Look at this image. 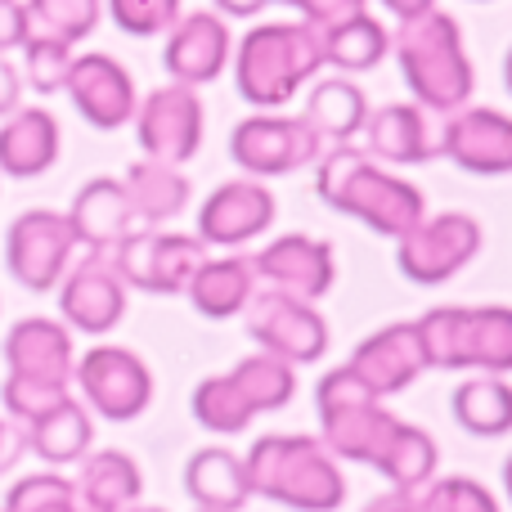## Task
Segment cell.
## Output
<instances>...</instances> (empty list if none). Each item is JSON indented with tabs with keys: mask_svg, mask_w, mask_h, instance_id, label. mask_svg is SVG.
Here are the masks:
<instances>
[{
	"mask_svg": "<svg viewBox=\"0 0 512 512\" xmlns=\"http://www.w3.org/2000/svg\"><path fill=\"white\" fill-rule=\"evenodd\" d=\"M315 194L333 212L360 221L364 230L382 234V239H400L427 216V198L414 180L396 176L391 167L373 162L360 144H342L328 149L315 162Z\"/></svg>",
	"mask_w": 512,
	"mask_h": 512,
	"instance_id": "cell-1",
	"label": "cell"
},
{
	"mask_svg": "<svg viewBox=\"0 0 512 512\" xmlns=\"http://www.w3.org/2000/svg\"><path fill=\"white\" fill-rule=\"evenodd\" d=\"M234 59V90L252 113H283L324 68V41L310 23H256Z\"/></svg>",
	"mask_w": 512,
	"mask_h": 512,
	"instance_id": "cell-2",
	"label": "cell"
},
{
	"mask_svg": "<svg viewBox=\"0 0 512 512\" xmlns=\"http://www.w3.org/2000/svg\"><path fill=\"white\" fill-rule=\"evenodd\" d=\"M391 54H396L400 77H405L418 108L450 117L454 108L472 104L477 72H472L459 23L445 9H427L418 18H405L391 32Z\"/></svg>",
	"mask_w": 512,
	"mask_h": 512,
	"instance_id": "cell-3",
	"label": "cell"
},
{
	"mask_svg": "<svg viewBox=\"0 0 512 512\" xmlns=\"http://www.w3.org/2000/svg\"><path fill=\"white\" fill-rule=\"evenodd\" d=\"M243 463H248L252 495L270 499V504H283L292 512H337L346 504L342 463L324 450L319 436H261L243 454Z\"/></svg>",
	"mask_w": 512,
	"mask_h": 512,
	"instance_id": "cell-4",
	"label": "cell"
},
{
	"mask_svg": "<svg viewBox=\"0 0 512 512\" xmlns=\"http://www.w3.org/2000/svg\"><path fill=\"white\" fill-rule=\"evenodd\" d=\"M414 328L427 369L512 373V306H436Z\"/></svg>",
	"mask_w": 512,
	"mask_h": 512,
	"instance_id": "cell-5",
	"label": "cell"
},
{
	"mask_svg": "<svg viewBox=\"0 0 512 512\" xmlns=\"http://www.w3.org/2000/svg\"><path fill=\"white\" fill-rule=\"evenodd\" d=\"M315 414H319V441L333 459L346 463H378L387 450L400 418L382 409V400L355 378L351 369H328L315 387Z\"/></svg>",
	"mask_w": 512,
	"mask_h": 512,
	"instance_id": "cell-6",
	"label": "cell"
},
{
	"mask_svg": "<svg viewBox=\"0 0 512 512\" xmlns=\"http://www.w3.org/2000/svg\"><path fill=\"white\" fill-rule=\"evenodd\" d=\"M481 248H486V230L477 216L436 212L396 239V265L409 283L436 288V283H450L459 270H468Z\"/></svg>",
	"mask_w": 512,
	"mask_h": 512,
	"instance_id": "cell-7",
	"label": "cell"
},
{
	"mask_svg": "<svg viewBox=\"0 0 512 512\" xmlns=\"http://www.w3.org/2000/svg\"><path fill=\"white\" fill-rule=\"evenodd\" d=\"M230 158L248 180H274L315 167L324 144L301 113H252L230 131Z\"/></svg>",
	"mask_w": 512,
	"mask_h": 512,
	"instance_id": "cell-8",
	"label": "cell"
},
{
	"mask_svg": "<svg viewBox=\"0 0 512 512\" xmlns=\"http://www.w3.org/2000/svg\"><path fill=\"white\" fill-rule=\"evenodd\" d=\"M72 382L81 391V405L108 423H131L153 405V373L131 346H90L77 355Z\"/></svg>",
	"mask_w": 512,
	"mask_h": 512,
	"instance_id": "cell-9",
	"label": "cell"
},
{
	"mask_svg": "<svg viewBox=\"0 0 512 512\" xmlns=\"http://www.w3.org/2000/svg\"><path fill=\"white\" fill-rule=\"evenodd\" d=\"M243 319H248V337L261 346L265 355L283 364H315L324 360L328 351V324L315 310V301H301L292 292L279 288H261L252 292V301L243 306Z\"/></svg>",
	"mask_w": 512,
	"mask_h": 512,
	"instance_id": "cell-10",
	"label": "cell"
},
{
	"mask_svg": "<svg viewBox=\"0 0 512 512\" xmlns=\"http://www.w3.org/2000/svg\"><path fill=\"white\" fill-rule=\"evenodd\" d=\"M108 256H113L126 288L176 297V292H185V283L194 279L198 265L207 261V243L198 239V234L149 230V225H140V230L126 234Z\"/></svg>",
	"mask_w": 512,
	"mask_h": 512,
	"instance_id": "cell-11",
	"label": "cell"
},
{
	"mask_svg": "<svg viewBox=\"0 0 512 512\" xmlns=\"http://www.w3.org/2000/svg\"><path fill=\"white\" fill-rule=\"evenodd\" d=\"M135 140H140L144 158L167 162V167H185L203 149V99L194 86H158L135 104Z\"/></svg>",
	"mask_w": 512,
	"mask_h": 512,
	"instance_id": "cell-12",
	"label": "cell"
},
{
	"mask_svg": "<svg viewBox=\"0 0 512 512\" xmlns=\"http://www.w3.org/2000/svg\"><path fill=\"white\" fill-rule=\"evenodd\" d=\"M72 252H77V239H72L68 216L50 212V207H32V212L14 216L5 234V270L27 292L59 288V279L72 265Z\"/></svg>",
	"mask_w": 512,
	"mask_h": 512,
	"instance_id": "cell-13",
	"label": "cell"
},
{
	"mask_svg": "<svg viewBox=\"0 0 512 512\" xmlns=\"http://www.w3.org/2000/svg\"><path fill=\"white\" fill-rule=\"evenodd\" d=\"M126 283L117 274L108 252H86L77 265H68V274L59 279V315L68 328L90 337H104L122 324L126 315Z\"/></svg>",
	"mask_w": 512,
	"mask_h": 512,
	"instance_id": "cell-14",
	"label": "cell"
},
{
	"mask_svg": "<svg viewBox=\"0 0 512 512\" xmlns=\"http://www.w3.org/2000/svg\"><path fill=\"white\" fill-rule=\"evenodd\" d=\"M441 158L468 176H512V117L490 104H463L441 126Z\"/></svg>",
	"mask_w": 512,
	"mask_h": 512,
	"instance_id": "cell-15",
	"label": "cell"
},
{
	"mask_svg": "<svg viewBox=\"0 0 512 512\" xmlns=\"http://www.w3.org/2000/svg\"><path fill=\"white\" fill-rule=\"evenodd\" d=\"M274 216H279V203L265 180H225L198 207V239L207 248H243L270 230Z\"/></svg>",
	"mask_w": 512,
	"mask_h": 512,
	"instance_id": "cell-16",
	"label": "cell"
},
{
	"mask_svg": "<svg viewBox=\"0 0 512 512\" xmlns=\"http://www.w3.org/2000/svg\"><path fill=\"white\" fill-rule=\"evenodd\" d=\"M230 54H234L230 23L216 9H194V14H180L176 27L167 32L162 68H167L171 81L198 90L230 68Z\"/></svg>",
	"mask_w": 512,
	"mask_h": 512,
	"instance_id": "cell-17",
	"label": "cell"
},
{
	"mask_svg": "<svg viewBox=\"0 0 512 512\" xmlns=\"http://www.w3.org/2000/svg\"><path fill=\"white\" fill-rule=\"evenodd\" d=\"M256 279L265 288L292 292L301 301H319L337 283V256L328 239H310V234H279L261 252L252 256Z\"/></svg>",
	"mask_w": 512,
	"mask_h": 512,
	"instance_id": "cell-18",
	"label": "cell"
},
{
	"mask_svg": "<svg viewBox=\"0 0 512 512\" xmlns=\"http://www.w3.org/2000/svg\"><path fill=\"white\" fill-rule=\"evenodd\" d=\"M68 99L81 117H86L95 131H122L126 122L135 117V77L113 59V54H77L72 59V72H68Z\"/></svg>",
	"mask_w": 512,
	"mask_h": 512,
	"instance_id": "cell-19",
	"label": "cell"
},
{
	"mask_svg": "<svg viewBox=\"0 0 512 512\" xmlns=\"http://www.w3.org/2000/svg\"><path fill=\"white\" fill-rule=\"evenodd\" d=\"M5 369L9 378L45 382V387H72L77 351H72V328L63 319L27 315L5 333Z\"/></svg>",
	"mask_w": 512,
	"mask_h": 512,
	"instance_id": "cell-20",
	"label": "cell"
},
{
	"mask_svg": "<svg viewBox=\"0 0 512 512\" xmlns=\"http://www.w3.org/2000/svg\"><path fill=\"white\" fill-rule=\"evenodd\" d=\"M360 149L382 167H423L441 158V131H432L427 108L418 104H378L360 126Z\"/></svg>",
	"mask_w": 512,
	"mask_h": 512,
	"instance_id": "cell-21",
	"label": "cell"
},
{
	"mask_svg": "<svg viewBox=\"0 0 512 512\" xmlns=\"http://www.w3.org/2000/svg\"><path fill=\"white\" fill-rule=\"evenodd\" d=\"M346 369H351L378 400L400 396L405 387H414V382L427 373L414 319H409V324H387V328H378V333H369L360 346H355L351 360H346Z\"/></svg>",
	"mask_w": 512,
	"mask_h": 512,
	"instance_id": "cell-22",
	"label": "cell"
},
{
	"mask_svg": "<svg viewBox=\"0 0 512 512\" xmlns=\"http://www.w3.org/2000/svg\"><path fill=\"white\" fill-rule=\"evenodd\" d=\"M63 216H68V225H72L77 248H86V252H113L126 234L140 230L135 207H131V198H126V185L117 176L86 180Z\"/></svg>",
	"mask_w": 512,
	"mask_h": 512,
	"instance_id": "cell-23",
	"label": "cell"
},
{
	"mask_svg": "<svg viewBox=\"0 0 512 512\" xmlns=\"http://www.w3.org/2000/svg\"><path fill=\"white\" fill-rule=\"evenodd\" d=\"M59 122L50 108L27 104L0 122V176L14 180H36L59 162Z\"/></svg>",
	"mask_w": 512,
	"mask_h": 512,
	"instance_id": "cell-24",
	"label": "cell"
},
{
	"mask_svg": "<svg viewBox=\"0 0 512 512\" xmlns=\"http://www.w3.org/2000/svg\"><path fill=\"white\" fill-rule=\"evenodd\" d=\"M185 490L198 512H239L252 499L248 463H243V454L225 450V445L194 450L185 463Z\"/></svg>",
	"mask_w": 512,
	"mask_h": 512,
	"instance_id": "cell-25",
	"label": "cell"
},
{
	"mask_svg": "<svg viewBox=\"0 0 512 512\" xmlns=\"http://www.w3.org/2000/svg\"><path fill=\"white\" fill-rule=\"evenodd\" d=\"M72 490L86 512H131L144 495V477L126 450H90L81 459Z\"/></svg>",
	"mask_w": 512,
	"mask_h": 512,
	"instance_id": "cell-26",
	"label": "cell"
},
{
	"mask_svg": "<svg viewBox=\"0 0 512 512\" xmlns=\"http://www.w3.org/2000/svg\"><path fill=\"white\" fill-rule=\"evenodd\" d=\"M256 292V270L252 256H207L203 265L194 270V279L185 283L189 306L198 310L203 319H234L243 315V306L252 301Z\"/></svg>",
	"mask_w": 512,
	"mask_h": 512,
	"instance_id": "cell-27",
	"label": "cell"
},
{
	"mask_svg": "<svg viewBox=\"0 0 512 512\" xmlns=\"http://www.w3.org/2000/svg\"><path fill=\"white\" fill-rule=\"evenodd\" d=\"M23 441L41 463L68 468V463L86 459L90 445H95V418H90V409L81 405L77 396H68V400H59L50 414L32 418V423L23 427Z\"/></svg>",
	"mask_w": 512,
	"mask_h": 512,
	"instance_id": "cell-28",
	"label": "cell"
},
{
	"mask_svg": "<svg viewBox=\"0 0 512 512\" xmlns=\"http://www.w3.org/2000/svg\"><path fill=\"white\" fill-rule=\"evenodd\" d=\"M301 117H306V126L319 135V144L342 149V144L360 140V126H364V117H369V99H364V90L355 86V81L324 77L310 86Z\"/></svg>",
	"mask_w": 512,
	"mask_h": 512,
	"instance_id": "cell-29",
	"label": "cell"
},
{
	"mask_svg": "<svg viewBox=\"0 0 512 512\" xmlns=\"http://www.w3.org/2000/svg\"><path fill=\"white\" fill-rule=\"evenodd\" d=\"M126 198L135 207V221L158 230L162 221L180 216L189 207V180L180 167H167V162H153V158H140L126 167Z\"/></svg>",
	"mask_w": 512,
	"mask_h": 512,
	"instance_id": "cell-30",
	"label": "cell"
},
{
	"mask_svg": "<svg viewBox=\"0 0 512 512\" xmlns=\"http://www.w3.org/2000/svg\"><path fill=\"white\" fill-rule=\"evenodd\" d=\"M450 414L463 432L472 436H508L512 432V382L495 373H477V378L459 382L450 396Z\"/></svg>",
	"mask_w": 512,
	"mask_h": 512,
	"instance_id": "cell-31",
	"label": "cell"
},
{
	"mask_svg": "<svg viewBox=\"0 0 512 512\" xmlns=\"http://www.w3.org/2000/svg\"><path fill=\"white\" fill-rule=\"evenodd\" d=\"M319 41H324V68H337L342 77L346 72L378 68V63L391 54V32L369 14V9L355 14V18H342V23H333V27H324Z\"/></svg>",
	"mask_w": 512,
	"mask_h": 512,
	"instance_id": "cell-32",
	"label": "cell"
},
{
	"mask_svg": "<svg viewBox=\"0 0 512 512\" xmlns=\"http://www.w3.org/2000/svg\"><path fill=\"white\" fill-rule=\"evenodd\" d=\"M373 468L387 477L391 490L418 495V490L436 477V441L423 432V427H414V423H405V418H400V427L391 432L387 450H382V459L373 463Z\"/></svg>",
	"mask_w": 512,
	"mask_h": 512,
	"instance_id": "cell-33",
	"label": "cell"
},
{
	"mask_svg": "<svg viewBox=\"0 0 512 512\" xmlns=\"http://www.w3.org/2000/svg\"><path fill=\"white\" fill-rule=\"evenodd\" d=\"M230 382L239 387V396L248 400L252 414H274V409H283L292 396H297V369L274 360V355H265V351H256L248 360L234 364Z\"/></svg>",
	"mask_w": 512,
	"mask_h": 512,
	"instance_id": "cell-34",
	"label": "cell"
},
{
	"mask_svg": "<svg viewBox=\"0 0 512 512\" xmlns=\"http://www.w3.org/2000/svg\"><path fill=\"white\" fill-rule=\"evenodd\" d=\"M189 409H194L198 427H207V432H216V436L248 432V423L256 418L252 409H248V400L239 396V387L230 382V373H212V378L198 382Z\"/></svg>",
	"mask_w": 512,
	"mask_h": 512,
	"instance_id": "cell-35",
	"label": "cell"
},
{
	"mask_svg": "<svg viewBox=\"0 0 512 512\" xmlns=\"http://www.w3.org/2000/svg\"><path fill=\"white\" fill-rule=\"evenodd\" d=\"M23 5L32 18V32L54 36L63 45L86 41L104 18V0H23Z\"/></svg>",
	"mask_w": 512,
	"mask_h": 512,
	"instance_id": "cell-36",
	"label": "cell"
},
{
	"mask_svg": "<svg viewBox=\"0 0 512 512\" xmlns=\"http://www.w3.org/2000/svg\"><path fill=\"white\" fill-rule=\"evenodd\" d=\"M72 59H77L72 45L32 32L27 36V45H23V68H18V77H23V86H32L36 95H59V90L68 86Z\"/></svg>",
	"mask_w": 512,
	"mask_h": 512,
	"instance_id": "cell-37",
	"label": "cell"
},
{
	"mask_svg": "<svg viewBox=\"0 0 512 512\" xmlns=\"http://www.w3.org/2000/svg\"><path fill=\"white\" fill-rule=\"evenodd\" d=\"M0 512H86V508L77 504L72 481L50 468V472H32V477L14 481Z\"/></svg>",
	"mask_w": 512,
	"mask_h": 512,
	"instance_id": "cell-38",
	"label": "cell"
},
{
	"mask_svg": "<svg viewBox=\"0 0 512 512\" xmlns=\"http://www.w3.org/2000/svg\"><path fill=\"white\" fill-rule=\"evenodd\" d=\"M414 499L418 512H499V499L472 477H432Z\"/></svg>",
	"mask_w": 512,
	"mask_h": 512,
	"instance_id": "cell-39",
	"label": "cell"
},
{
	"mask_svg": "<svg viewBox=\"0 0 512 512\" xmlns=\"http://www.w3.org/2000/svg\"><path fill=\"white\" fill-rule=\"evenodd\" d=\"M108 18L126 36H167L180 18V0H108Z\"/></svg>",
	"mask_w": 512,
	"mask_h": 512,
	"instance_id": "cell-40",
	"label": "cell"
},
{
	"mask_svg": "<svg viewBox=\"0 0 512 512\" xmlns=\"http://www.w3.org/2000/svg\"><path fill=\"white\" fill-rule=\"evenodd\" d=\"M72 387H45V382H27V378H9L0 382V405H5V418H14L18 427H27L32 418L50 414L59 400H68Z\"/></svg>",
	"mask_w": 512,
	"mask_h": 512,
	"instance_id": "cell-41",
	"label": "cell"
},
{
	"mask_svg": "<svg viewBox=\"0 0 512 512\" xmlns=\"http://www.w3.org/2000/svg\"><path fill=\"white\" fill-rule=\"evenodd\" d=\"M270 5H292L301 14V23H310V27H333V23H342V18H355V14H364L369 9V0H270Z\"/></svg>",
	"mask_w": 512,
	"mask_h": 512,
	"instance_id": "cell-42",
	"label": "cell"
},
{
	"mask_svg": "<svg viewBox=\"0 0 512 512\" xmlns=\"http://www.w3.org/2000/svg\"><path fill=\"white\" fill-rule=\"evenodd\" d=\"M32 36V18H27L23 0H0V54L23 50Z\"/></svg>",
	"mask_w": 512,
	"mask_h": 512,
	"instance_id": "cell-43",
	"label": "cell"
},
{
	"mask_svg": "<svg viewBox=\"0 0 512 512\" xmlns=\"http://www.w3.org/2000/svg\"><path fill=\"white\" fill-rule=\"evenodd\" d=\"M23 454H27L23 427H18L14 418H5V414H0V477H5V472H14Z\"/></svg>",
	"mask_w": 512,
	"mask_h": 512,
	"instance_id": "cell-44",
	"label": "cell"
},
{
	"mask_svg": "<svg viewBox=\"0 0 512 512\" xmlns=\"http://www.w3.org/2000/svg\"><path fill=\"white\" fill-rule=\"evenodd\" d=\"M14 108H23V77H18V63H9V54H0V122Z\"/></svg>",
	"mask_w": 512,
	"mask_h": 512,
	"instance_id": "cell-45",
	"label": "cell"
},
{
	"mask_svg": "<svg viewBox=\"0 0 512 512\" xmlns=\"http://www.w3.org/2000/svg\"><path fill=\"white\" fill-rule=\"evenodd\" d=\"M364 512H418V499L405 495V490H387V495L369 499V504H364Z\"/></svg>",
	"mask_w": 512,
	"mask_h": 512,
	"instance_id": "cell-46",
	"label": "cell"
},
{
	"mask_svg": "<svg viewBox=\"0 0 512 512\" xmlns=\"http://www.w3.org/2000/svg\"><path fill=\"white\" fill-rule=\"evenodd\" d=\"M382 9H387L396 23H405V18H418V14H427V9H436V0H378Z\"/></svg>",
	"mask_w": 512,
	"mask_h": 512,
	"instance_id": "cell-47",
	"label": "cell"
},
{
	"mask_svg": "<svg viewBox=\"0 0 512 512\" xmlns=\"http://www.w3.org/2000/svg\"><path fill=\"white\" fill-rule=\"evenodd\" d=\"M212 5H216V14L221 18H256L270 0H212Z\"/></svg>",
	"mask_w": 512,
	"mask_h": 512,
	"instance_id": "cell-48",
	"label": "cell"
},
{
	"mask_svg": "<svg viewBox=\"0 0 512 512\" xmlns=\"http://www.w3.org/2000/svg\"><path fill=\"white\" fill-rule=\"evenodd\" d=\"M504 86H508V95H512V50H508V59H504Z\"/></svg>",
	"mask_w": 512,
	"mask_h": 512,
	"instance_id": "cell-49",
	"label": "cell"
},
{
	"mask_svg": "<svg viewBox=\"0 0 512 512\" xmlns=\"http://www.w3.org/2000/svg\"><path fill=\"white\" fill-rule=\"evenodd\" d=\"M504 490H508V499H512V454H508V463H504Z\"/></svg>",
	"mask_w": 512,
	"mask_h": 512,
	"instance_id": "cell-50",
	"label": "cell"
},
{
	"mask_svg": "<svg viewBox=\"0 0 512 512\" xmlns=\"http://www.w3.org/2000/svg\"><path fill=\"white\" fill-rule=\"evenodd\" d=\"M131 512H162V508H149V504H135Z\"/></svg>",
	"mask_w": 512,
	"mask_h": 512,
	"instance_id": "cell-51",
	"label": "cell"
}]
</instances>
